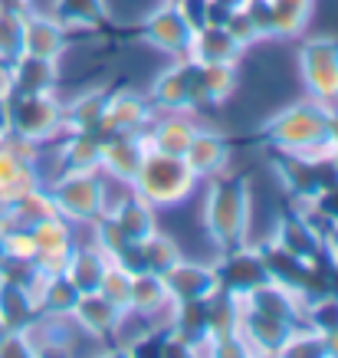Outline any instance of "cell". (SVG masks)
I'll return each instance as SVG.
<instances>
[{"instance_id": "cell-1", "label": "cell", "mask_w": 338, "mask_h": 358, "mask_svg": "<svg viewBox=\"0 0 338 358\" xmlns=\"http://www.w3.org/2000/svg\"><path fill=\"white\" fill-rule=\"evenodd\" d=\"M247 220H250V187L243 178H214L204 207V224H207L210 240L217 243L223 253L233 247H243V234H247Z\"/></svg>"}, {"instance_id": "cell-2", "label": "cell", "mask_w": 338, "mask_h": 358, "mask_svg": "<svg viewBox=\"0 0 338 358\" xmlns=\"http://www.w3.org/2000/svg\"><path fill=\"white\" fill-rule=\"evenodd\" d=\"M194 185H197V178L187 168L184 155H161V152L145 155L142 168L131 178L135 197H142L145 204H152V207L181 204L194 191Z\"/></svg>"}, {"instance_id": "cell-3", "label": "cell", "mask_w": 338, "mask_h": 358, "mask_svg": "<svg viewBox=\"0 0 338 358\" xmlns=\"http://www.w3.org/2000/svg\"><path fill=\"white\" fill-rule=\"evenodd\" d=\"M328 109L325 102H316V99H302L289 109H283L279 115L266 122V141L273 145L279 155H302L309 145H316L318 138L328 135Z\"/></svg>"}, {"instance_id": "cell-4", "label": "cell", "mask_w": 338, "mask_h": 358, "mask_svg": "<svg viewBox=\"0 0 338 358\" xmlns=\"http://www.w3.org/2000/svg\"><path fill=\"white\" fill-rule=\"evenodd\" d=\"M10 131L30 141H46L63 131V102L50 92H10Z\"/></svg>"}, {"instance_id": "cell-5", "label": "cell", "mask_w": 338, "mask_h": 358, "mask_svg": "<svg viewBox=\"0 0 338 358\" xmlns=\"http://www.w3.org/2000/svg\"><path fill=\"white\" fill-rule=\"evenodd\" d=\"M59 217L69 220H98L105 204V187L98 181V171H63V178L50 187Z\"/></svg>"}, {"instance_id": "cell-6", "label": "cell", "mask_w": 338, "mask_h": 358, "mask_svg": "<svg viewBox=\"0 0 338 358\" xmlns=\"http://www.w3.org/2000/svg\"><path fill=\"white\" fill-rule=\"evenodd\" d=\"M299 69L306 83L309 99L335 106L338 102V40L332 36H316L306 40L299 53Z\"/></svg>"}, {"instance_id": "cell-7", "label": "cell", "mask_w": 338, "mask_h": 358, "mask_svg": "<svg viewBox=\"0 0 338 358\" xmlns=\"http://www.w3.org/2000/svg\"><path fill=\"white\" fill-rule=\"evenodd\" d=\"M194 33H197V27L191 23V17H187L177 3H164V7H158V10L142 23L145 43H152L154 50H161V53L177 56V59L191 53Z\"/></svg>"}, {"instance_id": "cell-8", "label": "cell", "mask_w": 338, "mask_h": 358, "mask_svg": "<svg viewBox=\"0 0 338 358\" xmlns=\"http://www.w3.org/2000/svg\"><path fill=\"white\" fill-rule=\"evenodd\" d=\"M214 270H217V280H220V293L243 296V293H253V289L266 286V282H273L260 250L233 247V250H227L223 263H214Z\"/></svg>"}, {"instance_id": "cell-9", "label": "cell", "mask_w": 338, "mask_h": 358, "mask_svg": "<svg viewBox=\"0 0 338 358\" xmlns=\"http://www.w3.org/2000/svg\"><path fill=\"white\" fill-rule=\"evenodd\" d=\"M161 280L168 286L171 303H207L210 296L220 293V280L214 263L200 266V263H191V260H177L175 266H168L161 273Z\"/></svg>"}, {"instance_id": "cell-10", "label": "cell", "mask_w": 338, "mask_h": 358, "mask_svg": "<svg viewBox=\"0 0 338 358\" xmlns=\"http://www.w3.org/2000/svg\"><path fill=\"white\" fill-rule=\"evenodd\" d=\"M194 76H197V63L181 56L168 73L158 76V83L152 86V109H161V112H191L197 109L194 106Z\"/></svg>"}, {"instance_id": "cell-11", "label": "cell", "mask_w": 338, "mask_h": 358, "mask_svg": "<svg viewBox=\"0 0 338 358\" xmlns=\"http://www.w3.org/2000/svg\"><path fill=\"white\" fill-rule=\"evenodd\" d=\"M145 155H148L145 131H112L102 141V168L98 171H109L112 178L131 185V178L142 168Z\"/></svg>"}, {"instance_id": "cell-12", "label": "cell", "mask_w": 338, "mask_h": 358, "mask_svg": "<svg viewBox=\"0 0 338 358\" xmlns=\"http://www.w3.org/2000/svg\"><path fill=\"white\" fill-rule=\"evenodd\" d=\"M273 243L306 263H318L322 250H325V240L312 227V220L306 217V210H289V214L279 220V227H276Z\"/></svg>"}, {"instance_id": "cell-13", "label": "cell", "mask_w": 338, "mask_h": 358, "mask_svg": "<svg viewBox=\"0 0 338 358\" xmlns=\"http://www.w3.org/2000/svg\"><path fill=\"white\" fill-rule=\"evenodd\" d=\"M152 122V102L131 89L112 92L105 99V115H102V131H145Z\"/></svg>"}, {"instance_id": "cell-14", "label": "cell", "mask_w": 338, "mask_h": 358, "mask_svg": "<svg viewBox=\"0 0 338 358\" xmlns=\"http://www.w3.org/2000/svg\"><path fill=\"white\" fill-rule=\"evenodd\" d=\"M247 46L233 36V33L223 27V23H207V27H197L194 43H191V53L187 59L194 63H227L237 66V59L243 56Z\"/></svg>"}, {"instance_id": "cell-15", "label": "cell", "mask_w": 338, "mask_h": 358, "mask_svg": "<svg viewBox=\"0 0 338 358\" xmlns=\"http://www.w3.org/2000/svg\"><path fill=\"white\" fill-rule=\"evenodd\" d=\"M69 315H73V322L92 338H112L115 329H119V322H122V309L112 306L98 289L79 296Z\"/></svg>"}, {"instance_id": "cell-16", "label": "cell", "mask_w": 338, "mask_h": 358, "mask_svg": "<svg viewBox=\"0 0 338 358\" xmlns=\"http://www.w3.org/2000/svg\"><path fill=\"white\" fill-rule=\"evenodd\" d=\"M66 50V30L56 17L43 13H23V53L43 56V59H59Z\"/></svg>"}, {"instance_id": "cell-17", "label": "cell", "mask_w": 338, "mask_h": 358, "mask_svg": "<svg viewBox=\"0 0 338 358\" xmlns=\"http://www.w3.org/2000/svg\"><path fill=\"white\" fill-rule=\"evenodd\" d=\"M184 162H187V168L194 171V178H217V174L227 171L230 148L217 131L197 129L191 145H187V152H184Z\"/></svg>"}, {"instance_id": "cell-18", "label": "cell", "mask_w": 338, "mask_h": 358, "mask_svg": "<svg viewBox=\"0 0 338 358\" xmlns=\"http://www.w3.org/2000/svg\"><path fill=\"white\" fill-rule=\"evenodd\" d=\"M197 125L187 119L184 112H164V119H158L145 129V141H148V152H161V155H184L191 138H194Z\"/></svg>"}, {"instance_id": "cell-19", "label": "cell", "mask_w": 338, "mask_h": 358, "mask_svg": "<svg viewBox=\"0 0 338 358\" xmlns=\"http://www.w3.org/2000/svg\"><path fill=\"white\" fill-rule=\"evenodd\" d=\"M56 59L20 53L13 63H7V83L10 92H50L56 86ZM7 92V96H10Z\"/></svg>"}, {"instance_id": "cell-20", "label": "cell", "mask_w": 338, "mask_h": 358, "mask_svg": "<svg viewBox=\"0 0 338 358\" xmlns=\"http://www.w3.org/2000/svg\"><path fill=\"white\" fill-rule=\"evenodd\" d=\"M181 260V253H177L175 240H168L164 234H148L145 240H138V243H131L128 253L122 257L119 263H125L131 273L135 270H148V273H164L168 266H175V263Z\"/></svg>"}, {"instance_id": "cell-21", "label": "cell", "mask_w": 338, "mask_h": 358, "mask_svg": "<svg viewBox=\"0 0 338 358\" xmlns=\"http://www.w3.org/2000/svg\"><path fill=\"white\" fill-rule=\"evenodd\" d=\"M237 73L227 63H197L194 76V106H217L233 92Z\"/></svg>"}, {"instance_id": "cell-22", "label": "cell", "mask_w": 338, "mask_h": 358, "mask_svg": "<svg viewBox=\"0 0 338 358\" xmlns=\"http://www.w3.org/2000/svg\"><path fill=\"white\" fill-rule=\"evenodd\" d=\"M164 306H171L168 286H164L161 273L135 270L131 273V296H128V313L131 315H152Z\"/></svg>"}, {"instance_id": "cell-23", "label": "cell", "mask_w": 338, "mask_h": 358, "mask_svg": "<svg viewBox=\"0 0 338 358\" xmlns=\"http://www.w3.org/2000/svg\"><path fill=\"white\" fill-rule=\"evenodd\" d=\"M102 141L105 135L98 131H69L63 152V168L66 171H98L102 168Z\"/></svg>"}, {"instance_id": "cell-24", "label": "cell", "mask_w": 338, "mask_h": 358, "mask_svg": "<svg viewBox=\"0 0 338 358\" xmlns=\"http://www.w3.org/2000/svg\"><path fill=\"white\" fill-rule=\"evenodd\" d=\"M105 214H109L112 224L125 234L128 243H138V240H145L148 234H154V207L145 204L142 197H131L125 204L109 207Z\"/></svg>"}, {"instance_id": "cell-25", "label": "cell", "mask_w": 338, "mask_h": 358, "mask_svg": "<svg viewBox=\"0 0 338 358\" xmlns=\"http://www.w3.org/2000/svg\"><path fill=\"white\" fill-rule=\"evenodd\" d=\"M105 92H86V96L73 99L69 106H63V131H102V115H105Z\"/></svg>"}, {"instance_id": "cell-26", "label": "cell", "mask_w": 338, "mask_h": 358, "mask_svg": "<svg viewBox=\"0 0 338 358\" xmlns=\"http://www.w3.org/2000/svg\"><path fill=\"white\" fill-rule=\"evenodd\" d=\"M53 17L63 23V30H96L98 23H105L109 7L105 0H56Z\"/></svg>"}, {"instance_id": "cell-27", "label": "cell", "mask_w": 338, "mask_h": 358, "mask_svg": "<svg viewBox=\"0 0 338 358\" xmlns=\"http://www.w3.org/2000/svg\"><path fill=\"white\" fill-rule=\"evenodd\" d=\"M40 313V306L23 286L10 280H0V322L7 329H23L33 315Z\"/></svg>"}, {"instance_id": "cell-28", "label": "cell", "mask_w": 338, "mask_h": 358, "mask_svg": "<svg viewBox=\"0 0 338 358\" xmlns=\"http://www.w3.org/2000/svg\"><path fill=\"white\" fill-rule=\"evenodd\" d=\"M109 257L98 247H86V250H73L69 253V266H66V276L76 282L82 293H92L98 289V280H102V270H105Z\"/></svg>"}, {"instance_id": "cell-29", "label": "cell", "mask_w": 338, "mask_h": 358, "mask_svg": "<svg viewBox=\"0 0 338 358\" xmlns=\"http://www.w3.org/2000/svg\"><path fill=\"white\" fill-rule=\"evenodd\" d=\"M266 7H270L273 36H295L306 27L312 0H266Z\"/></svg>"}, {"instance_id": "cell-30", "label": "cell", "mask_w": 338, "mask_h": 358, "mask_svg": "<svg viewBox=\"0 0 338 358\" xmlns=\"http://www.w3.org/2000/svg\"><path fill=\"white\" fill-rule=\"evenodd\" d=\"M79 296H82V289H79V286L69 280L66 273H59V276H50V280H46V286H43V296H40V313L69 315Z\"/></svg>"}, {"instance_id": "cell-31", "label": "cell", "mask_w": 338, "mask_h": 358, "mask_svg": "<svg viewBox=\"0 0 338 358\" xmlns=\"http://www.w3.org/2000/svg\"><path fill=\"white\" fill-rule=\"evenodd\" d=\"M30 234H33V243H36V253H63V250H73L69 224L59 214L30 224Z\"/></svg>"}, {"instance_id": "cell-32", "label": "cell", "mask_w": 338, "mask_h": 358, "mask_svg": "<svg viewBox=\"0 0 338 358\" xmlns=\"http://www.w3.org/2000/svg\"><path fill=\"white\" fill-rule=\"evenodd\" d=\"M98 293L125 313L128 309V296H131V270L119 260H109L105 270H102V280H98Z\"/></svg>"}, {"instance_id": "cell-33", "label": "cell", "mask_w": 338, "mask_h": 358, "mask_svg": "<svg viewBox=\"0 0 338 358\" xmlns=\"http://www.w3.org/2000/svg\"><path fill=\"white\" fill-rule=\"evenodd\" d=\"M23 13L0 7V63L7 66L23 53Z\"/></svg>"}, {"instance_id": "cell-34", "label": "cell", "mask_w": 338, "mask_h": 358, "mask_svg": "<svg viewBox=\"0 0 338 358\" xmlns=\"http://www.w3.org/2000/svg\"><path fill=\"white\" fill-rule=\"evenodd\" d=\"M302 322H306L312 332H318V336L338 329V293H322V296H316L312 303H306Z\"/></svg>"}, {"instance_id": "cell-35", "label": "cell", "mask_w": 338, "mask_h": 358, "mask_svg": "<svg viewBox=\"0 0 338 358\" xmlns=\"http://www.w3.org/2000/svg\"><path fill=\"white\" fill-rule=\"evenodd\" d=\"M3 247H7V257H17V260H33L36 257V243H33L30 227L3 234Z\"/></svg>"}, {"instance_id": "cell-36", "label": "cell", "mask_w": 338, "mask_h": 358, "mask_svg": "<svg viewBox=\"0 0 338 358\" xmlns=\"http://www.w3.org/2000/svg\"><path fill=\"white\" fill-rule=\"evenodd\" d=\"M10 131V102L7 96H0V135H7Z\"/></svg>"}, {"instance_id": "cell-37", "label": "cell", "mask_w": 338, "mask_h": 358, "mask_svg": "<svg viewBox=\"0 0 338 358\" xmlns=\"http://www.w3.org/2000/svg\"><path fill=\"white\" fill-rule=\"evenodd\" d=\"M322 352H325V355H338V329H332V332L322 336Z\"/></svg>"}, {"instance_id": "cell-38", "label": "cell", "mask_w": 338, "mask_h": 358, "mask_svg": "<svg viewBox=\"0 0 338 358\" xmlns=\"http://www.w3.org/2000/svg\"><path fill=\"white\" fill-rule=\"evenodd\" d=\"M328 164L335 168V178H338V141H335V152H332V162H328Z\"/></svg>"}, {"instance_id": "cell-39", "label": "cell", "mask_w": 338, "mask_h": 358, "mask_svg": "<svg viewBox=\"0 0 338 358\" xmlns=\"http://www.w3.org/2000/svg\"><path fill=\"white\" fill-rule=\"evenodd\" d=\"M7 260V247H3V234H0V263Z\"/></svg>"}, {"instance_id": "cell-40", "label": "cell", "mask_w": 338, "mask_h": 358, "mask_svg": "<svg viewBox=\"0 0 338 358\" xmlns=\"http://www.w3.org/2000/svg\"><path fill=\"white\" fill-rule=\"evenodd\" d=\"M7 332H10V329H7L3 322H0V342H3V336H7Z\"/></svg>"}, {"instance_id": "cell-41", "label": "cell", "mask_w": 338, "mask_h": 358, "mask_svg": "<svg viewBox=\"0 0 338 358\" xmlns=\"http://www.w3.org/2000/svg\"><path fill=\"white\" fill-rule=\"evenodd\" d=\"M164 3H181V0H164Z\"/></svg>"}]
</instances>
